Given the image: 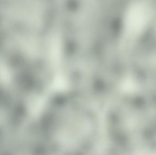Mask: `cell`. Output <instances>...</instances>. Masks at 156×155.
I'll use <instances>...</instances> for the list:
<instances>
[{
    "mask_svg": "<svg viewBox=\"0 0 156 155\" xmlns=\"http://www.w3.org/2000/svg\"><path fill=\"white\" fill-rule=\"evenodd\" d=\"M57 0H0V18L22 24L43 27L57 12Z\"/></svg>",
    "mask_w": 156,
    "mask_h": 155,
    "instance_id": "cell-1",
    "label": "cell"
}]
</instances>
